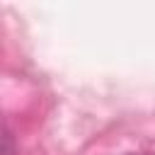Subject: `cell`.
<instances>
[{"label":"cell","instance_id":"2","mask_svg":"<svg viewBox=\"0 0 155 155\" xmlns=\"http://www.w3.org/2000/svg\"><path fill=\"white\" fill-rule=\"evenodd\" d=\"M145 155H153V153H145Z\"/></svg>","mask_w":155,"mask_h":155},{"label":"cell","instance_id":"1","mask_svg":"<svg viewBox=\"0 0 155 155\" xmlns=\"http://www.w3.org/2000/svg\"><path fill=\"white\" fill-rule=\"evenodd\" d=\"M2 143H5V148H2V155H15V145H12V133H10V128L5 126V136H2Z\"/></svg>","mask_w":155,"mask_h":155}]
</instances>
